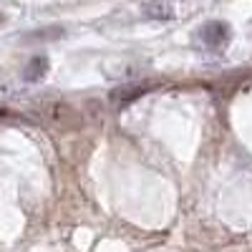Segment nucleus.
<instances>
[{"mask_svg": "<svg viewBox=\"0 0 252 252\" xmlns=\"http://www.w3.org/2000/svg\"><path fill=\"white\" fill-rule=\"evenodd\" d=\"M141 10H144V15H146V18H161V20L174 18L172 5H166V3H146Z\"/></svg>", "mask_w": 252, "mask_h": 252, "instance_id": "20e7f679", "label": "nucleus"}, {"mask_svg": "<svg viewBox=\"0 0 252 252\" xmlns=\"http://www.w3.org/2000/svg\"><path fill=\"white\" fill-rule=\"evenodd\" d=\"M141 94H146L144 91V86H131V89H116L114 94H111V101L114 103H129L131 98H136V96H141Z\"/></svg>", "mask_w": 252, "mask_h": 252, "instance_id": "39448f33", "label": "nucleus"}, {"mask_svg": "<svg viewBox=\"0 0 252 252\" xmlns=\"http://www.w3.org/2000/svg\"><path fill=\"white\" fill-rule=\"evenodd\" d=\"M40 114H43L56 126V129H76V126L81 124L78 111L73 106H68V103H63V101H48V103H43Z\"/></svg>", "mask_w": 252, "mask_h": 252, "instance_id": "f257e3e1", "label": "nucleus"}, {"mask_svg": "<svg viewBox=\"0 0 252 252\" xmlns=\"http://www.w3.org/2000/svg\"><path fill=\"white\" fill-rule=\"evenodd\" d=\"M46 73H48V58L46 56H33L28 61L26 71H23V78L28 83H38L40 78H46Z\"/></svg>", "mask_w": 252, "mask_h": 252, "instance_id": "7ed1b4c3", "label": "nucleus"}, {"mask_svg": "<svg viewBox=\"0 0 252 252\" xmlns=\"http://www.w3.org/2000/svg\"><path fill=\"white\" fill-rule=\"evenodd\" d=\"M229 38H232V28L224 20H209L199 28V40L209 51H222L229 43Z\"/></svg>", "mask_w": 252, "mask_h": 252, "instance_id": "f03ea898", "label": "nucleus"}]
</instances>
